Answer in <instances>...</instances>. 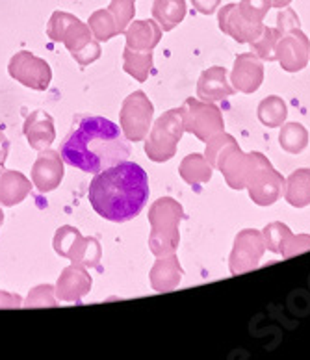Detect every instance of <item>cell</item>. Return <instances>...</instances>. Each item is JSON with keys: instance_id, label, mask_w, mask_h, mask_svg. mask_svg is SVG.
I'll use <instances>...</instances> for the list:
<instances>
[{"instance_id": "6da1fadb", "label": "cell", "mask_w": 310, "mask_h": 360, "mask_svg": "<svg viewBox=\"0 0 310 360\" xmlns=\"http://www.w3.org/2000/svg\"><path fill=\"white\" fill-rule=\"evenodd\" d=\"M63 162L84 173H101L130 156L129 139L110 119L78 115L60 149Z\"/></svg>"}, {"instance_id": "7a4b0ae2", "label": "cell", "mask_w": 310, "mask_h": 360, "mask_svg": "<svg viewBox=\"0 0 310 360\" xmlns=\"http://www.w3.org/2000/svg\"><path fill=\"white\" fill-rule=\"evenodd\" d=\"M88 197L91 208L104 219L130 221L149 201V179L141 165L124 160L95 175Z\"/></svg>"}, {"instance_id": "3957f363", "label": "cell", "mask_w": 310, "mask_h": 360, "mask_svg": "<svg viewBox=\"0 0 310 360\" xmlns=\"http://www.w3.org/2000/svg\"><path fill=\"white\" fill-rule=\"evenodd\" d=\"M47 36L52 41L63 43L71 52V56L80 65H89L101 58V45L93 37L88 25H84L78 17L67 11H54L49 19Z\"/></svg>"}, {"instance_id": "277c9868", "label": "cell", "mask_w": 310, "mask_h": 360, "mask_svg": "<svg viewBox=\"0 0 310 360\" xmlns=\"http://www.w3.org/2000/svg\"><path fill=\"white\" fill-rule=\"evenodd\" d=\"M184 219V208L173 197H160L149 208V248L155 257H167L179 249V223Z\"/></svg>"}, {"instance_id": "5b68a950", "label": "cell", "mask_w": 310, "mask_h": 360, "mask_svg": "<svg viewBox=\"0 0 310 360\" xmlns=\"http://www.w3.org/2000/svg\"><path fill=\"white\" fill-rule=\"evenodd\" d=\"M184 134L181 108H173L166 112L162 117L156 119V123L150 127L149 138L145 141V155L153 162L162 164L175 156L176 145Z\"/></svg>"}, {"instance_id": "8992f818", "label": "cell", "mask_w": 310, "mask_h": 360, "mask_svg": "<svg viewBox=\"0 0 310 360\" xmlns=\"http://www.w3.org/2000/svg\"><path fill=\"white\" fill-rule=\"evenodd\" d=\"M54 251L63 258H69L72 264H80L86 268L101 269L103 249L97 238L82 236L78 229L71 225L60 226L54 234Z\"/></svg>"}, {"instance_id": "52a82bcc", "label": "cell", "mask_w": 310, "mask_h": 360, "mask_svg": "<svg viewBox=\"0 0 310 360\" xmlns=\"http://www.w3.org/2000/svg\"><path fill=\"white\" fill-rule=\"evenodd\" d=\"M184 132H190L201 141H208L212 136L225 129L221 110L214 103H205L201 98H186L181 106Z\"/></svg>"}, {"instance_id": "ba28073f", "label": "cell", "mask_w": 310, "mask_h": 360, "mask_svg": "<svg viewBox=\"0 0 310 360\" xmlns=\"http://www.w3.org/2000/svg\"><path fill=\"white\" fill-rule=\"evenodd\" d=\"M153 113H155V106L143 91L130 93L123 101L120 113L124 138L129 141H141L147 138L153 127Z\"/></svg>"}, {"instance_id": "9c48e42d", "label": "cell", "mask_w": 310, "mask_h": 360, "mask_svg": "<svg viewBox=\"0 0 310 360\" xmlns=\"http://www.w3.org/2000/svg\"><path fill=\"white\" fill-rule=\"evenodd\" d=\"M285 184L286 180L283 179V175L279 171H275L271 162L262 153H259L257 165H254L253 173L247 180V186H245L249 190L251 201L259 206H271L280 197Z\"/></svg>"}, {"instance_id": "30bf717a", "label": "cell", "mask_w": 310, "mask_h": 360, "mask_svg": "<svg viewBox=\"0 0 310 360\" xmlns=\"http://www.w3.org/2000/svg\"><path fill=\"white\" fill-rule=\"evenodd\" d=\"M8 72L13 80L36 91H45L52 80L51 65L43 58H37L28 51L17 52L15 56L11 58Z\"/></svg>"}, {"instance_id": "8fae6325", "label": "cell", "mask_w": 310, "mask_h": 360, "mask_svg": "<svg viewBox=\"0 0 310 360\" xmlns=\"http://www.w3.org/2000/svg\"><path fill=\"white\" fill-rule=\"evenodd\" d=\"M264 251H266V242L264 234L254 229H245L238 232V236L234 240V248L231 252V273L233 275H242L251 269H254L260 264Z\"/></svg>"}, {"instance_id": "7c38bea8", "label": "cell", "mask_w": 310, "mask_h": 360, "mask_svg": "<svg viewBox=\"0 0 310 360\" xmlns=\"http://www.w3.org/2000/svg\"><path fill=\"white\" fill-rule=\"evenodd\" d=\"M275 58L286 72H299L306 68L310 60V41L299 30V26L280 34L275 46Z\"/></svg>"}, {"instance_id": "4fadbf2b", "label": "cell", "mask_w": 310, "mask_h": 360, "mask_svg": "<svg viewBox=\"0 0 310 360\" xmlns=\"http://www.w3.org/2000/svg\"><path fill=\"white\" fill-rule=\"evenodd\" d=\"M264 242L266 249L277 255H283V258H292L295 255L310 251V236L309 234H294L285 223H269L264 229Z\"/></svg>"}, {"instance_id": "5bb4252c", "label": "cell", "mask_w": 310, "mask_h": 360, "mask_svg": "<svg viewBox=\"0 0 310 360\" xmlns=\"http://www.w3.org/2000/svg\"><path fill=\"white\" fill-rule=\"evenodd\" d=\"M63 158L58 150H39L37 160L32 165V184L41 193L56 190L63 180Z\"/></svg>"}, {"instance_id": "9a60e30c", "label": "cell", "mask_w": 310, "mask_h": 360, "mask_svg": "<svg viewBox=\"0 0 310 360\" xmlns=\"http://www.w3.org/2000/svg\"><path fill=\"white\" fill-rule=\"evenodd\" d=\"M219 30L238 43H251L262 34V22H251L240 13L238 4H225L217 13Z\"/></svg>"}, {"instance_id": "2e32d148", "label": "cell", "mask_w": 310, "mask_h": 360, "mask_svg": "<svg viewBox=\"0 0 310 360\" xmlns=\"http://www.w3.org/2000/svg\"><path fill=\"white\" fill-rule=\"evenodd\" d=\"M257 160H259V153H249L245 155L238 145L228 150L225 158L221 160V164L217 169L221 171L227 184L233 188V190H243L247 186V180L253 173L254 165H257Z\"/></svg>"}, {"instance_id": "e0dca14e", "label": "cell", "mask_w": 310, "mask_h": 360, "mask_svg": "<svg viewBox=\"0 0 310 360\" xmlns=\"http://www.w3.org/2000/svg\"><path fill=\"white\" fill-rule=\"evenodd\" d=\"M264 80V65L257 54L253 52H243L234 60V69L231 75L233 88L240 93L251 95L259 91Z\"/></svg>"}, {"instance_id": "ac0fdd59", "label": "cell", "mask_w": 310, "mask_h": 360, "mask_svg": "<svg viewBox=\"0 0 310 360\" xmlns=\"http://www.w3.org/2000/svg\"><path fill=\"white\" fill-rule=\"evenodd\" d=\"M91 277L86 271V266L71 264L63 269L56 283V299L63 303H80L84 295L91 290Z\"/></svg>"}, {"instance_id": "d6986e66", "label": "cell", "mask_w": 310, "mask_h": 360, "mask_svg": "<svg viewBox=\"0 0 310 360\" xmlns=\"http://www.w3.org/2000/svg\"><path fill=\"white\" fill-rule=\"evenodd\" d=\"M236 89L228 84L227 69L223 68H210L202 72L197 82V97L205 103H216L223 98L234 95Z\"/></svg>"}, {"instance_id": "ffe728a7", "label": "cell", "mask_w": 310, "mask_h": 360, "mask_svg": "<svg viewBox=\"0 0 310 360\" xmlns=\"http://www.w3.org/2000/svg\"><path fill=\"white\" fill-rule=\"evenodd\" d=\"M25 136L32 149H49L56 139L54 119L47 112H41V110L32 112L25 121Z\"/></svg>"}, {"instance_id": "44dd1931", "label": "cell", "mask_w": 310, "mask_h": 360, "mask_svg": "<svg viewBox=\"0 0 310 360\" xmlns=\"http://www.w3.org/2000/svg\"><path fill=\"white\" fill-rule=\"evenodd\" d=\"M182 275L184 271H182L181 262L175 252L167 255V257H158V260L149 271L150 286L155 292H171L181 284Z\"/></svg>"}, {"instance_id": "7402d4cb", "label": "cell", "mask_w": 310, "mask_h": 360, "mask_svg": "<svg viewBox=\"0 0 310 360\" xmlns=\"http://www.w3.org/2000/svg\"><path fill=\"white\" fill-rule=\"evenodd\" d=\"M124 37H127V46L134 51H153L160 43L162 28L153 19H140L127 26Z\"/></svg>"}, {"instance_id": "603a6c76", "label": "cell", "mask_w": 310, "mask_h": 360, "mask_svg": "<svg viewBox=\"0 0 310 360\" xmlns=\"http://www.w3.org/2000/svg\"><path fill=\"white\" fill-rule=\"evenodd\" d=\"M32 182L22 175L21 171L4 169L0 165V205L15 206L28 197Z\"/></svg>"}, {"instance_id": "cb8c5ba5", "label": "cell", "mask_w": 310, "mask_h": 360, "mask_svg": "<svg viewBox=\"0 0 310 360\" xmlns=\"http://www.w3.org/2000/svg\"><path fill=\"white\" fill-rule=\"evenodd\" d=\"M153 17L160 25L162 32H171L186 17V0H155Z\"/></svg>"}, {"instance_id": "d4e9b609", "label": "cell", "mask_w": 310, "mask_h": 360, "mask_svg": "<svg viewBox=\"0 0 310 360\" xmlns=\"http://www.w3.org/2000/svg\"><path fill=\"white\" fill-rule=\"evenodd\" d=\"M212 173L214 167L208 164V160L202 155H199V153L188 155L186 158L182 160L181 165H179V175L182 176L184 182H188V184L193 186V188L210 182Z\"/></svg>"}, {"instance_id": "484cf974", "label": "cell", "mask_w": 310, "mask_h": 360, "mask_svg": "<svg viewBox=\"0 0 310 360\" xmlns=\"http://www.w3.org/2000/svg\"><path fill=\"white\" fill-rule=\"evenodd\" d=\"M285 199L294 208L310 205V169H297L288 176L285 184Z\"/></svg>"}, {"instance_id": "4316f807", "label": "cell", "mask_w": 310, "mask_h": 360, "mask_svg": "<svg viewBox=\"0 0 310 360\" xmlns=\"http://www.w3.org/2000/svg\"><path fill=\"white\" fill-rule=\"evenodd\" d=\"M123 69L138 82H145L153 69V51H134L130 46H124Z\"/></svg>"}, {"instance_id": "83f0119b", "label": "cell", "mask_w": 310, "mask_h": 360, "mask_svg": "<svg viewBox=\"0 0 310 360\" xmlns=\"http://www.w3.org/2000/svg\"><path fill=\"white\" fill-rule=\"evenodd\" d=\"M286 115H288L286 103L280 97H277V95L266 97L259 104L260 123L264 127H268V129H279V127H283L286 121Z\"/></svg>"}, {"instance_id": "f1b7e54d", "label": "cell", "mask_w": 310, "mask_h": 360, "mask_svg": "<svg viewBox=\"0 0 310 360\" xmlns=\"http://www.w3.org/2000/svg\"><path fill=\"white\" fill-rule=\"evenodd\" d=\"M279 143L290 155H299V153H303L306 149V145H309V132H306L303 124L286 123L280 129Z\"/></svg>"}, {"instance_id": "f546056e", "label": "cell", "mask_w": 310, "mask_h": 360, "mask_svg": "<svg viewBox=\"0 0 310 360\" xmlns=\"http://www.w3.org/2000/svg\"><path fill=\"white\" fill-rule=\"evenodd\" d=\"M89 30L93 34V37L98 43L110 41L112 37L120 36V30H117V25H115L114 15L110 13V10H97L89 15L88 21Z\"/></svg>"}, {"instance_id": "4dcf8cb0", "label": "cell", "mask_w": 310, "mask_h": 360, "mask_svg": "<svg viewBox=\"0 0 310 360\" xmlns=\"http://www.w3.org/2000/svg\"><path fill=\"white\" fill-rule=\"evenodd\" d=\"M280 32L279 28H269V26H264L262 34H260L254 41H251V51L253 54L262 60V62H275V46H277V41H279Z\"/></svg>"}, {"instance_id": "1f68e13d", "label": "cell", "mask_w": 310, "mask_h": 360, "mask_svg": "<svg viewBox=\"0 0 310 360\" xmlns=\"http://www.w3.org/2000/svg\"><path fill=\"white\" fill-rule=\"evenodd\" d=\"M207 153H205V158L208 160V164L212 165L214 169L219 167L221 164V160L225 158L228 150L236 147V139L233 138L231 134H225V132H219V134L212 136V138L207 141Z\"/></svg>"}, {"instance_id": "d6a6232c", "label": "cell", "mask_w": 310, "mask_h": 360, "mask_svg": "<svg viewBox=\"0 0 310 360\" xmlns=\"http://www.w3.org/2000/svg\"><path fill=\"white\" fill-rule=\"evenodd\" d=\"M110 13L114 15L115 25L120 34H124L127 26L134 21L136 13V0H112L108 6Z\"/></svg>"}, {"instance_id": "836d02e7", "label": "cell", "mask_w": 310, "mask_h": 360, "mask_svg": "<svg viewBox=\"0 0 310 360\" xmlns=\"http://www.w3.org/2000/svg\"><path fill=\"white\" fill-rule=\"evenodd\" d=\"M56 288L51 284H39L32 288L28 297H26V307L28 309H41V307H56Z\"/></svg>"}, {"instance_id": "e575fe53", "label": "cell", "mask_w": 310, "mask_h": 360, "mask_svg": "<svg viewBox=\"0 0 310 360\" xmlns=\"http://www.w3.org/2000/svg\"><path fill=\"white\" fill-rule=\"evenodd\" d=\"M271 0H242L238 4L240 13H242L247 21L251 22H262L264 17L268 15L269 8H271Z\"/></svg>"}, {"instance_id": "d590c367", "label": "cell", "mask_w": 310, "mask_h": 360, "mask_svg": "<svg viewBox=\"0 0 310 360\" xmlns=\"http://www.w3.org/2000/svg\"><path fill=\"white\" fill-rule=\"evenodd\" d=\"M22 304L21 295L0 290V309H19Z\"/></svg>"}, {"instance_id": "8d00e7d4", "label": "cell", "mask_w": 310, "mask_h": 360, "mask_svg": "<svg viewBox=\"0 0 310 360\" xmlns=\"http://www.w3.org/2000/svg\"><path fill=\"white\" fill-rule=\"evenodd\" d=\"M191 4L202 15H212L214 11L219 8V4H221V0H191Z\"/></svg>"}, {"instance_id": "74e56055", "label": "cell", "mask_w": 310, "mask_h": 360, "mask_svg": "<svg viewBox=\"0 0 310 360\" xmlns=\"http://www.w3.org/2000/svg\"><path fill=\"white\" fill-rule=\"evenodd\" d=\"M8 153H10V141L0 132V165H4L6 158H8Z\"/></svg>"}, {"instance_id": "f35d334b", "label": "cell", "mask_w": 310, "mask_h": 360, "mask_svg": "<svg viewBox=\"0 0 310 360\" xmlns=\"http://www.w3.org/2000/svg\"><path fill=\"white\" fill-rule=\"evenodd\" d=\"M290 2H292V0H271L273 8H279V10H283V8H288Z\"/></svg>"}, {"instance_id": "ab89813d", "label": "cell", "mask_w": 310, "mask_h": 360, "mask_svg": "<svg viewBox=\"0 0 310 360\" xmlns=\"http://www.w3.org/2000/svg\"><path fill=\"white\" fill-rule=\"evenodd\" d=\"M2 223H4V212L0 208V226H2Z\"/></svg>"}]
</instances>
